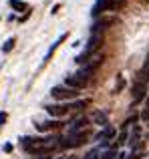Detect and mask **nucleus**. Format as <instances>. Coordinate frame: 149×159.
<instances>
[{"label":"nucleus","mask_w":149,"mask_h":159,"mask_svg":"<svg viewBox=\"0 0 149 159\" xmlns=\"http://www.w3.org/2000/svg\"><path fill=\"white\" fill-rule=\"evenodd\" d=\"M141 119H143V121H149V99H147V107H145V111H143Z\"/></svg>","instance_id":"22"},{"label":"nucleus","mask_w":149,"mask_h":159,"mask_svg":"<svg viewBox=\"0 0 149 159\" xmlns=\"http://www.w3.org/2000/svg\"><path fill=\"white\" fill-rule=\"evenodd\" d=\"M123 87H125V79L119 75V79H117V85H115V93H121L123 91Z\"/></svg>","instance_id":"17"},{"label":"nucleus","mask_w":149,"mask_h":159,"mask_svg":"<svg viewBox=\"0 0 149 159\" xmlns=\"http://www.w3.org/2000/svg\"><path fill=\"white\" fill-rule=\"evenodd\" d=\"M127 137H129V135H127V129H123V131L119 133V139H117V143H115V147H121V145L127 141Z\"/></svg>","instance_id":"15"},{"label":"nucleus","mask_w":149,"mask_h":159,"mask_svg":"<svg viewBox=\"0 0 149 159\" xmlns=\"http://www.w3.org/2000/svg\"><path fill=\"white\" fill-rule=\"evenodd\" d=\"M143 73H145V75H149V54H147V58H145V65H143Z\"/></svg>","instance_id":"23"},{"label":"nucleus","mask_w":149,"mask_h":159,"mask_svg":"<svg viewBox=\"0 0 149 159\" xmlns=\"http://www.w3.org/2000/svg\"><path fill=\"white\" fill-rule=\"evenodd\" d=\"M89 105V101H77V103H73V105H67L69 109H83V107H87Z\"/></svg>","instance_id":"21"},{"label":"nucleus","mask_w":149,"mask_h":159,"mask_svg":"<svg viewBox=\"0 0 149 159\" xmlns=\"http://www.w3.org/2000/svg\"><path fill=\"white\" fill-rule=\"evenodd\" d=\"M111 137H113V129L107 127L105 131H101L97 137H95V139H97V141H103V143H107V139H111Z\"/></svg>","instance_id":"12"},{"label":"nucleus","mask_w":149,"mask_h":159,"mask_svg":"<svg viewBox=\"0 0 149 159\" xmlns=\"http://www.w3.org/2000/svg\"><path fill=\"white\" fill-rule=\"evenodd\" d=\"M6 123V113H0V125Z\"/></svg>","instance_id":"24"},{"label":"nucleus","mask_w":149,"mask_h":159,"mask_svg":"<svg viewBox=\"0 0 149 159\" xmlns=\"http://www.w3.org/2000/svg\"><path fill=\"white\" fill-rule=\"evenodd\" d=\"M12 47H14V39H8L6 43L2 44V51H4V52H10V51H12Z\"/></svg>","instance_id":"20"},{"label":"nucleus","mask_w":149,"mask_h":159,"mask_svg":"<svg viewBox=\"0 0 149 159\" xmlns=\"http://www.w3.org/2000/svg\"><path fill=\"white\" fill-rule=\"evenodd\" d=\"M85 141H87V133H69V137L59 141V145H63V147H81Z\"/></svg>","instance_id":"3"},{"label":"nucleus","mask_w":149,"mask_h":159,"mask_svg":"<svg viewBox=\"0 0 149 159\" xmlns=\"http://www.w3.org/2000/svg\"><path fill=\"white\" fill-rule=\"evenodd\" d=\"M115 157H117V151H115V149H109V151L101 153V159H115Z\"/></svg>","instance_id":"19"},{"label":"nucleus","mask_w":149,"mask_h":159,"mask_svg":"<svg viewBox=\"0 0 149 159\" xmlns=\"http://www.w3.org/2000/svg\"><path fill=\"white\" fill-rule=\"evenodd\" d=\"M143 155H145V153H143V149H141V147H137V149H135V151L131 153V155L127 157V159H141Z\"/></svg>","instance_id":"18"},{"label":"nucleus","mask_w":149,"mask_h":159,"mask_svg":"<svg viewBox=\"0 0 149 159\" xmlns=\"http://www.w3.org/2000/svg\"><path fill=\"white\" fill-rule=\"evenodd\" d=\"M71 159H74V157H71Z\"/></svg>","instance_id":"27"},{"label":"nucleus","mask_w":149,"mask_h":159,"mask_svg":"<svg viewBox=\"0 0 149 159\" xmlns=\"http://www.w3.org/2000/svg\"><path fill=\"white\" fill-rule=\"evenodd\" d=\"M10 6L14 8V10H26V4H24L22 0H10Z\"/></svg>","instance_id":"14"},{"label":"nucleus","mask_w":149,"mask_h":159,"mask_svg":"<svg viewBox=\"0 0 149 159\" xmlns=\"http://www.w3.org/2000/svg\"><path fill=\"white\" fill-rule=\"evenodd\" d=\"M4 151L10 153V151H12V145H10V143H6V145H4Z\"/></svg>","instance_id":"25"},{"label":"nucleus","mask_w":149,"mask_h":159,"mask_svg":"<svg viewBox=\"0 0 149 159\" xmlns=\"http://www.w3.org/2000/svg\"><path fill=\"white\" fill-rule=\"evenodd\" d=\"M51 93H52V97L59 99V101H71V99H77L79 91H74V89H65V87H55Z\"/></svg>","instance_id":"4"},{"label":"nucleus","mask_w":149,"mask_h":159,"mask_svg":"<svg viewBox=\"0 0 149 159\" xmlns=\"http://www.w3.org/2000/svg\"><path fill=\"white\" fill-rule=\"evenodd\" d=\"M93 121L97 125H101V127H107V123H109V121H107V113H103V111H95L93 113Z\"/></svg>","instance_id":"8"},{"label":"nucleus","mask_w":149,"mask_h":159,"mask_svg":"<svg viewBox=\"0 0 149 159\" xmlns=\"http://www.w3.org/2000/svg\"><path fill=\"white\" fill-rule=\"evenodd\" d=\"M115 159H125V157H123V153H117V157H115Z\"/></svg>","instance_id":"26"},{"label":"nucleus","mask_w":149,"mask_h":159,"mask_svg":"<svg viewBox=\"0 0 149 159\" xmlns=\"http://www.w3.org/2000/svg\"><path fill=\"white\" fill-rule=\"evenodd\" d=\"M47 113L51 117H65L69 113V107L67 105H48L47 107Z\"/></svg>","instance_id":"6"},{"label":"nucleus","mask_w":149,"mask_h":159,"mask_svg":"<svg viewBox=\"0 0 149 159\" xmlns=\"http://www.w3.org/2000/svg\"><path fill=\"white\" fill-rule=\"evenodd\" d=\"M87 123H89V119H87V117H81V119H77V121H74V123L71 125V129H69V133H79V131H81V129L85 127Z\"/></svg>","instance_id":"9"},{"label":"nucleus","mask_w":149,"mask_h":159,"mask_svg":"<svg viewBox=\"0 0 149 159\" xmlns=\"http://www.w3.org/2000/svg\"><path fill=\"white\" fill-rule=\"evenodd\" d=\"M61 123H55V121H47V123H36V129L38 131H51V129H56Z\"/></svg>","instance_id":"11"},{"label":"nucleus","mask_w":149,"mask_h":159,"mask_svg":"<svg viewBox=\"0 0 149 159\" xmlns=\"http://www.w3.org/2000/svg\"><path fill=\"white\" fill-rule=\"evenodd\" d=\"M101 44H103V34H99V32H93V36H91L89 44H87V48H85V52H83L81 57H77V62H87L89 54H93L99 47H101Z\"/></svg>","instance_id":"2"},{"label":"nucleus","mask_w":149,"mask_h":159,"mask_svg":"<svg viewBox=\"0 0 149 159\" xmlns=\"http://www.w3.org/2000/svg\"><path fill=\"white\" fill-rule=\"evenodd\" d=\"M65 39H67V34H61V36H59V40H56V43H55V44H52V47H51V51H48V54H47V58H44V62H47V61H48V58H51V54H52V52H55V48H56V47H59V44H61V43H63V40H65Z\"/></svg>","instance_id":"13"},{"label":"nucleus","mask_w":149,"mask_h":159,"mask_svg":"<svg viewBox=\"0 0 149 159\" xmlns=\"http://www.w3.org/2000/svg\"><path fill=\"white\" fill-rule=\"evenodd\" d=\"M59 145V137H22V147L28 153H51Z\"/></svg>","instance_id":"1"},{"label":"nucleus","mask_w":149,"mask_h":159,"mask_svg":"<svg viewBox=\"0 0 149 159\" xmlns=\"http://www.w3.org/2000/svg\"><path fill=\"white\" fill-rule=\"evenodd\" d=\"M113 22H115V18H101V20H97L95 26H93V32H99L101 28H107L109 24H113Z\"/></svg>","instance_id":"10"},{"label":"nucleus","mask_w":149,"mask_h":159,"mask_svg":"<svg viewBox=\"0 0 149 159\" xmlns=\"http://www.w3.org/2000/svg\"><path fill=\"white\" fill-rule=\"evenodd\" d=\"M85 159H101V149H93L85 155Z\"/></svg>","instance_id":"16"},{"label":"nucleus","mask_w":149,"mask_h":159,"mask_svg":"<svg viewBox=\"0 0 149 159\" xmlns=\"http://www.w3.org/2000/svg\"><path fill=\"white\" fill-rule=\"evenodd\" d=\"M65 83H67L71 89L77 91V89H83V87H87V83H89V81H85V79L79 77V75H69V77L65 79Z\"/></svg>","instance_id":"5"},{"label":"nucleus","mask_w":149,"mask_h":159,"mask_svg":"<svg viewBox=\"0 0 149 159\" xmlns=\"http://www.w3.org/2000/svg\"><path fill=\"white\" fill-rule=\"evenodd\" d=\"M145 91H147V85H141V83H135L133 85V101H141L145 97Z\"/></svg>","instance_id":"7"}]
</instances>
